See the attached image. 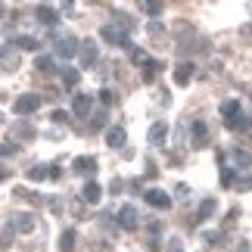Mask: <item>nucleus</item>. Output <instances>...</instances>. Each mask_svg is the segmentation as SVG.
I'll return each mask as SVG.
<instances>
[{
  "mask_svg": "<svg viewBox=\"0 0 252 252\" xmlns=\"http://www.w3.org/2000/svg\"><path fill=\"white\" fill-rule=\"evenodd\" d=\"M206 143H209V131H206V125H202V122H193V147L202 150Z\"/></svg>",
  "mask_w": 252,
  "mask_h": 252,
  "instance_id": "ddd939ff",
  "label": "nucleus"
},
{
  "mask_svg": "<svg viewBox=\"0 0 252 252\" xmlns=\"http://www.w3.org/2000/svg\"><path fill=\"white\" fill-rule=\"evenodd\" d=\"M147 140L153 143V147H165V140H168V125H165V122H156V125L150 128Z\"/></svg>",
  "mask_w": 252,
  "mask_h": 252,
  "instance_id": "423d86ee",
  "label": "nucleus"
},
{
  "mask_svg": "<svg viewBox=\"0 0 252 252\" xmlns=\"http://www.w3.org/2000/svg\"><path fill=\"white\" fill-rule=\"evenodd\" d=\"M81 196H84V202L96 206V202H100V196H103V187H100V184H94V181H87L84 187H81Z\"/></svg>",
  "mask_w": 252,
  "mask_h": 252,
  "instance_id": "9d476101",
  "label": "nucleus"
},
{
  "mask_svg": "<svg viewBox=\"0 0 252 252\" xmlns=\"http://www.w3.org/2000/svg\"><path fill=\"white\" fill-rule=\"evenodd\" d=\"M174 190H178V199H184V196H187V193H190V187H187V184H178V187H174Z\"/></svg>",
  "mask_w": 252,
  "mask_h": 252,
  "instance_id": "72a5a7b5",
  "label": "nucleus"
},
{
  "mask_svg": "<svg viewBox=\"0 0 252 252\" xmlns=\"http://www.w3.org/2000/svg\"><path fill=\"white\" fill-rule=\"evenodd\" d=\"M119 224H122L125 230H137V227H140L137 209H134V206H122V212H119Z\"/></svg>",
  "mask_w": 252,
  "mask_h": 252,
  "instance_id": "39448f33",
  "label": "nucleus"
},
{
  "mask_svg": "<svg viewBox=\"0 0 252 252\" xmlns=\"http://www.w3.org/2000/svg\"><path fill=\"white\" fill-rule=\"evenodd\" d=\"M143 196H147V202H150L153 209H162V212H165V209L171 206V196H168L165 190H147Z\"/></svg>",
  "mask_w": 252,
  "mask_h": 252,
  "instance_id": "6e6552de",
  "label": "nucleus"
},
{
  "mask_svg": "<svg viewBox=\"0 0 252 252\" xmlns=\"http://www.w3.org/2000/svg\"><path fill=\"white\" fill-rule=\"evenodd\" d=\"M159 69H162V63L150 60L147 65H143V81H147V84H153V78H156V75H159Z\"/></svg>",
  "mask_w": 252,
  "mask_h": 252,
  "instance_id": "aec40b11",
  "label": "nucleus"
},
{
  "mask_svg": "<svg viewBox=\"0 0 252 252\" xmlns=\"http://www.w3.org/2000/svg\"><path fill=\"white\" fill-rule=\"evenodd\" d=\"M34 69H37V72H44V75H50V72H53V60H50V56H41V53H37Z\"/></svg>",
  "mask_w": 252,
  "mask_h": 252,
  "instance_id": "412c9836",
  "label": "nucleus"
},
{
  "mask_svg": "<svg viewBox=\"0 0 252 252\" xmlns=\"http://www.w3.org/2000/svg\"><path fill=\"white\" fill-rule=\"evenodd\" d=\"M100 103H103V106H112V103H115V94L103 87V91H100Z\"/></svg>",
  "mask_w": 252,
  "mask_h": 252,
  "instance_id": "c85d7f7f",
  "label": "nucleus"
},
{
  "mask_svg": "<svg viewBox=\"0 0 252 252\" xmlns=\"http://www.w3.org/2000/svg\"><path fill=\"white\" fill-rule=\"evenodd\" d=\"M78 78H81L78 69H72V65H65V69H63V81H65V87H75V84H78Z\"/></svg>",
  "mask_w": 252,
  "mask_h": 252,
  "instance_id": "4be33fe9",
  "label": "nucleus"
},
{
  "mask_svg": "<svg viewBox=\"0 0 252 252\" xmlns=\"http://www.w3.org/2000/svg\"><path fill=\"white\" fill-rule=\"evenodd\" d=\"M193 72H196V69H193V63H187V60H184V63H178V65H174V84H190V78H193Z\"/></svg>",
  "mask_w": 252,
  "mask_h": 252,
  "instance_id": "1a4fd4ad",
  "label": "nucleus"
},
{
  "mask_svg": "<svg viewBox=\"0 0 252 252\" xmlns=\"http://www.w3.org/2000/svg\"><path fill=\"white\" fill-rule=\"evenodd\" d=\"M37 19H41L44 25H56V19H60V16H56L53 6H37Z\"/></svg>",
  "mask_w": 252,
  "mask_h": 252,
  "instance_id": "6ab92c4d",
  "label": "nucleus"
},
{
  "mask_svg": "<svg viewBox=\"0 0 252 252\" xmlns=\"http://www.w3.org/2000/svg\"><path fill=\"white\" fill-rule=\"evenodd\" d=\"M53 122H56V125H63V122H69V115H65L63 109H56V112H53Z\"/></svg>",
  "mask_w": 252,
  "mask_h": 252,
  "instance_id": "2f4dec72",
  "label": "nucleus"
},
{
  "mask_svg": "<svg viewBox=\"0 0 252 252\" xmlns=\"http://www.w3.org/2000/svg\"><path fill=\"white\" fill-rule=\"evenodd\" d=\"M237 252H249V243H246V240H243V243H240V249Z\"/></svg>",
  "mask_w": 252,
  "mask_h": 252,
  "instance_id": "f704fd0d",
  "label": "nucleus"
},
{
  "mask_svg": "<svg viewBox=\"0 0 252 252\" xmlns=\"http://www.w3.org/2000/svg\"><path fill=\"white\" fill-rule=\"evenodd\" d=\"M75 171L94 174V171H96V159H94V156H78V159H75Z\"/></svg>",
  "mask_w": 252,
  "mask_h": 252,
  "instance_id": "dca6fc26",
  "label": "nucleus"
},
{
  "mask_svg": "<svg viewBox=\"0 0 252 252\" xmlns=\"http://www.w3.org/2000/svg\"><path fill=\"white\" fill-rule=\"evenodd\" d=\"M237 187H240V190H252V178H249V174H243V178L237 181Z\"/></svg>",
  "mask_w": 252,
  "mask_h": 252,
  "instance_id": "7c9ffc66",
  "label": "nucleus"
},
{
  "mask_svg": "<svg viewBox=\"0 0 252 252\" xmlns=\"http://www.w3.org/2000/svg\"><path fill=\"white\" fill-rule=\"evenodd\" d=\"M16 65H19V56H13V47H3V69L9 72V69H16Z\"/></svg>",
  "mask_w": 252,
  "mask_h": 252,
  "instance_id": "5701e85b",
  "label": "nucleus"
},
{
  "mask_svg": "<svg viewBox=\"0 0 252 252\" xmlns=\"http://www.w3.org/2000/svg\"><path fill=\"white\" fill-rule=\"evenodd\" d=\"M131 63H134V65H147V63H150L147 50H137V47H134V50H131Z\"/></svg>",
  "mask_w": 252,
  "mask_h": 252,
  "instance_id": "393cba45",
  "label": "nucleus"
},
{
  "mask_svg": "<svg viewBox=\"0 0 252 252\" xmlns=\"http://www.w3.org/2000/svg\"><path fill=\"white\" fill-rule=\"evenodd\" d=\"M100 60V50H96V41H81V65L91 69V65Z\"/></svg>",
  "mask_w": 252,
  "mask_h": 252,
  "instance_id": "0eeeda50",
  "label": "nucleus"
},
{
  "mask_svg": "<svg viewBox=\"0 0 252 252\" xmlns=\"http://www.w3.org/2000/svg\"><path fill=\"white\" fill-rule=\"evenodd\" d=\"M106 147L122 150V147H125V128H119V125H115V128L106 131Z\"/></svg>",
  "mask_w": 252,
  "mask_h": 252,
  "instance_id": "f8f14e48",
  "label": "nucleus"
},
{
  "mask_svg": "<svg viewBox=\"0 0 252 252\" xmlns=\"http://www.w3.org/2000/svg\"><path fill=\"white\" fill-rule=\"evenodd\" d=\"M221 115H224V122H227L230 131H234V128H246V119H240V115H243L240 100H224V103H221Z\"/></svg>",
  "mask_w": 252,
  "mask_h": 252,
  "instance_id": "f03ea898",
  "label": "nucleus"
},
{
  "mask_svg": "<svg viewBox=\"0 0 252 252\" xmlns=\"http://www.w3.org/2000/svg\"><path fill=\"white\" fill-rule=\"evenodd\" d=\"M9 227H16L19 234H28V230H34V215H13V221H9Z\"/></svg>",
  "mask_w": 252,
  "mask_h": 252,
  "instance_id": "9b49d317",
  "label": "nucleus"
},
{
  "mask_svg": "<svg viewBox=\"0 0 252 252\" xmlns=\"http://www.w3.org/2000/svg\"><path fill=\"white\" fill-rule=\"evenodd\" d=\"M221 187H234V168H221Z\"/></svg>",
  "mask_w": 252,
  "mask_h": 252,
  "instance_id": "bb28decb",
  "label": "nucleus"
},
{
  "mask_svg": "<svg viewBox=\"0 0 252 252\" xmlns=\"http://www.w3.org/2000/svg\"><path fill=\"white\" fill-rule=\"evenodd\" d=\"M16 44L22 47V50H37V47H41V44H37V37H32V34H22V37H16Z\"/></svg>",
  "mask_w": 252,
  "mask_h": 252,
  "instance_id": "b1692460",
  "label": "nucleus"
},
{
  "mask_svg": "<svg viewBox=\"0 0 252 252\" xmlns=\"http://www.w3.org/2000/svg\"><path fill=\"white\" fill-rule=\"evenodd\" d=\"M44 178H50V168H28V181H44Z\"/></svg>",
  "mask_w": 252,
  "mask_h": 252,
  "instance_id": "a878e982",
  "label": "nucleus"
},
{
  "mask_svg": "<svg viewBox=\"0 0 252 252\" xmlns=\"http://www.w3.org/2000/svg\"><path fill=\"white\" fill-rule=\"evenodd\" d=\"M143 13H150V16H159L162 13V3H140Z\"/></svg>",
  "mask_w": 252,
  "mask_h": 252,
  "instance_id": "cd10ccee",
  "label": "nucleus"
},
{
  "mask_svg": "<svg viewBox=\"0 0 252 252\" xmlns=\"http://www.w3.org/2000/svg\"><path fill=\"white\" fill-rule=\"evenodd\" d=\"M165 249H168V252H184V246H181V240H178V237H168Z\"/></svg>",
  "mask_w": 252,
  "mask_h": 252,
  "instance_id": "c756f323",
  "label": "nucleus"
},
{
  "mask_svg": "<svg viewBox=\"0 0 252 252\" xmlns=\"http://www.w3.org/2000/svg\"><path fill=\"white\" fill-rule=\"evenodd\" d=\"M100 37L106 44H112V47H131V37L125 28H115V25H103L100 28Z\"/></svg>",
  "mask_w": 252,
  "mask_h": 252,
  "instance_id": "7ed1b4c3",
  "label": "nucleus"
},
{
  "mask_svg": "<svg viewBox=\"0 0 252 252\" xmlns=\"http://www.w3.org/2000/svg\"><path fill=\"white\" fill-rule=\"evenodd\" d=\"M215 206H218V202H215V196L202 199V206H199V212H196V218H193V221H196V224H199V221H206V218H212V212H215Z\"/></svg>",
  "mask_w": 252,
  "mask_h": 252,
  "instance_id": "2eb2a0df",
  "label": "nucleus"
},
{
  "mask_svg": "<svg viewBox=\"0 0 252 252\" xmlns=\"http://www.w3.org/2000/svg\"><path fill=\"white\" fill-rule=\"evenodd\" d=\"M34 109H41V96H37V94L16 96V103H13V112L16 115H28V112H34Z\"/></svg>",
  "mask_w": 252,
  "mask_h": 252,
  "instance_id": "20e7f679",
  "label": "nucleus"
},
{
  "mask_svg": "<svg viewBox=\"0 0 252 252\" xmlns=\"http://www.w3.org/2000/svg\"><path fill=\"white\" fill-rule=\"evenodd\" d=\"M91 106H94L91 96H87V94H78V96L72 100V112H75V115H87V112H91Z\"/></svg>",
  "mask_w": 252,
  "mask_h": 252,
  "instance_id": "4468645a",
  "label": "nucleus"
},
{
  "mask_svg": "<svg viewBox=\"0 0 252 252\" xmlns=\"http://www.w3.org/2000/svg\"><path fill=\"white\" fill-rule=\"evenodd\" d=\"M103 125H106V115L100 112V115H94V122H91V128H103Z\"/></svg>",
  "mask_w": 252,
  "mask_h": 252,
  "instance_id": "473e14b6",
  "label": "nucleus"
},
{
  "mask_svg": "<svg viewBox=\"0 0 252 252\" xmlns=\"http://www.w3.org/2000/svg\"><path fill=\"white\" fill-rule=\"evenodd\" d=\"M53 47H56V56H60V60H72L75 53H81V44H78V37L75 34H56L53 37Z\"/></svg>",
  "mask_w": 252,
  "mask_h": 252,
  "instance_id": "f257e3e1",
  "label": "nucleus"
},
{
  "mask_svg": "<svg viewBox=\"0 0 252 252\" xmlns=\"http://www.w3.org/2000/svg\"><path fill=\"white\" fill-rule=\"evenodd\" d=\"M230 159H234L237 162V168H249L252 165V153H246V150H230Z\"/></svg>",
  "mask_w": 252,
  "mask_h": 252,
  "instance_id": "a211bd4d",
  "label": "nucleus"
},
{
  "mask_svg": "<svg viewBox=\"0 0 252 252\" xmlns=\"http://www.w3.org/2000/svg\"><path fill=\"white\" fill-rule=\"evenodd\" d=\"M75 240H78V234L69 227V230H63V237H60V252H75Z\"/></svg>",
  "mask_w": 252,
  "mask_h": 252,
  "instance_id": "f3484780",
  "label": "nucleus"
}]
</instances>
